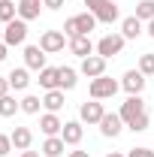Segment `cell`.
<instances>
[{
	"label": "cell",
	"instance_id": "1",
	"mask_svg": "<svg viewBox=\"0 0 154 157\" xmlns=\"http://www.w3.org/2000/svg\"><path fill=\"white\" fill-rule=\"evenodd\" d=\"M124 42H127V39L121 36V33H106V36L97 42V55L109 60V58H115V55L124 52Z\"/></svg>",
	"mask_w": 154,
	"mask_h": 157
},
{
	"label": "cell",
	"instance_id": "2",
	"mask_svg": "<svg viewBox=\"0 0 154 157\" xmlns=\"http://www.w3.org/2000/svg\"><path fill=\"white\" fill-rule=\"evenodd\" d=\"M64 45H70V39H67L64 30H45L39 36V48L45 55H58V52H64Z\"/></svg>",
	"mask_w": 154,
	"mask_h": 157
},
{
	"label": "cell",
	"instance_id": "3",
	"mask_svg": "<svg viewBox=\"0 0 154 157\" xmlns=\"http://www.w3.org/2000/svg\"><path fill=\"white\" fill-rule=\"evenodd\" d=\"M118 85L115 78H109V76H100V78H91V100H109V97H115L118 94Z\"/></svg>",
	"mask_w": 154,
	"mask_h": 157
},
{
	"label": "cell",
	"instance_id": "4",
	"mask_svg": "<svg viewBox=\"0 0 154 157\" xmlns=\"http://www.w3.org/2000/svg\"><path fill=\"white\" fill-rule=\"evenodd\" d=\"M24 39H27V21H9L6 24V30H3V42L6 45H24Z\"/></svg>",
	"mask_w": 154,
	"mask_h": 157
},
{
	"label": "cell",
	"instance_id": "5",
	"mask_svg": "<svg viewBox=\"0 0 154 157\" xmlns=\"http://www.w3.org/2000/svg\"><path fill=\"white\" fill-rule=\"evenodd\" d=\"M142 112H145V103H142V97H139V94H133V97H127L124 103H121V112H118V115H121V121H124V124H130V121H136Z\"/></svg>",
	"mask_w": 154,
	"mask_h": 157
},
{
	"label": "cell",
	"instance_id": "6",
	"mask_svg": "<svg viewBox=\"0 0 154 157\" xmlns=\"http://www.w3.org/2000/svg\"><path fill=\"white\" fill-rule=\"evenodd\" d=\"M103 115H106V109H103V103H100V100L82 103V109H79V121H82V124H100Z\"/></svg>",
	"mask_w": 154,
	"mask_h": 157
},
{
	"label": "cell",
	"instance_id": "7",
	"mask_svg": "<svg viewBox=\"0 0 154 157\" xmlns=\"http://www.w3.org/2000/svg\"><path fill=\"white\" fill-rule=\"evenodd\" d=\"M82 76H88V78H100V76H106V58H100V55H91V58H82Z\"/></svg>",
	"mask_w": 154,
	"mask_h": 157
},
{
	"label": "cell",
	"instance_id": "8",
	"mask_svg": "<svg viewBox=\"0 0 154 157\" xmlns=\"http://www.w3.org/2000/svg\"><path fill=\"white\" fill-rule=\"evenodd\" d=\"M145 82H148V78L142 76L139 70H127V73H124V82H121V88L133 97V94H142V91H145Z\"/></svg>",
	"mask_w": 154,
	"mask_h": 157
},
{
	"label": "cell",
	"instance_id": "9",
	"mask_svg": "<svg viewBox=\"0 0 154 157\" xmlns=\"http://www.w3.org/2000/svg\"><path fill=\"white\" fill-rule=\"evenodd\" d=\"M121 130H124V121H121V115H115V112H106V115H103V121H100V133L115 139Z\"/></svg>",
	"mask_w": 154,
	"mask_h": 157
},
{
	"label": "cell",
	"instance_id": "10",
	"mask_svg": "<svg viewBox=\"0 0 154 157\" xmlns=\"http://www.w3.org/2000/svg\"><path fill=\"white\" fill-rule=\"evenodd\" d=\"M24 67L27 70H45V52L39 45H24Z\"/></svg>",
	"mask_w": 154,
	"mask_h": 157
},
{
	"label": "cell",
	"instance_id": "11",
	"mask_svg": "<svg viewBox=\"0 0 154 157\" xmlns=\"http://www.w3.org/2000/svg\"><path fill=\"white\" fill-rule=\"evenodd\" d=\"M39 88H45V91H58L60 88V67H45V70H39Z\"/></svg>",
	"mask_w": 154,
	"mask_h": 157
},
{
	"label": "cell",
	"instance_id": "12",
	"mask_svg": "<svg viewBox=\"0 0 154 157\" xmlns=\"http://www.w3.org/2000/svg\"><path fill=\"white\" fill-rule=\"evenodd\" d=\"M39 130L45 136H58L60 130H64V121L58 118V112H45V115L39 118Z\"/></svg>",
	"mask_w": 154,
	"mask_h": 157
},
{
	"label": "cell",
	"instance_id": "13",
	"mask_svg": "<svg viewBox=\"0 0 154 157\" xmlns=\"http://www.w3.org/2000/svg\"><path fill=\"white\" fill-rule=\"evenodd\" d=\"M94 15H97V21H100V24H112V21H118V18H121V9H118V3H115V0H106V3L97 9Z\"/></svg>",
	"mask_w": 154,
	"mask_h": 157
},
{
	"label": "cell",
	"instance_id": "14",
	"mask_svg": "<svg viewBox=\"0 0 154 157\" xmlns=\"http://www.w3.org/2000/svg\"><path fill=\"white\" fill-rule=\"evenodd\" d=\"M60 136L67 145H79L82 136H85V130H82V121H64V130H60Z\"/></svg>",
	"mask_w": 154,
	"mask_h": 157
},
{
	"label": "cell",
	"instance_id": "15",
	"mask_svg": "<svg viewBox=\"0 0 154 157\" xmlns=\"http://www.w3.org/2000/svg\"><path fill=\"white\" fill-rule=\"evenodd\" d=\"M9 139H12V148H18V151H27V148L33 145V133H30V127H15V130L9 133Z\"/></svg>",
	"mask_w": 154,
	"mask_h": 157
},
{
	"label": "cell",
	"instance_id": "16",
	"mask_svg": "<svg viewBox=\"0 0 154 157\" xmlns=\"http://www.w3.org/2000/svg\"><path fill=\"white\" fill-rule=\"evenodd\" d=\"M94 48H97V45L91 42V36H73V39H70V52L79 55V58H91Z\"/></svg>",
	"mask_w": 154,
	"mask_h": 157
},
{
	"label": "cell",
	"instance_id": "17",
	"mask_svg": "<svg viewBox=\"0 0 154 157\" xmlns=\"http://www.w3.org/2000/svg\"><path fill=\"white\" fill-rule=\"evenodd\" d=\"M39 9H42V0H18V18L21 21L39 18Z\"/></svg>",
	"mask_w": 154,
	"mask_h": 157
},
{
	"label": "cell",
	"instance_id": "18",
	"mask_svg": "<svg viewBox=\"0 0 154 157\" xmlns=\"http://www.w3.org/2000/svg\"><path fill=\"white\" fill-rule=\"evenodd\" d=\"M6 78H9V85H12L15 91H24V88L30 85V73H27V67H15Z\"/></svg>",
	"mask_w": 154,
	"mask_h": 157
},
{
	"label": "cell",
	"instance_id": "19",
	"mask_svg": "<svg viewBox=\"0 0 154 157\" xmlns=\"http://www.w3.org/2000/svg\"><path fill=\"white\" fill-rule=\"evenodd\" d=\"M64 136H45V142H42V154L45 157H60L64 154Z\"/></svg>",
	"mask_w": 154,
	"mask_h": 157
},
{
	"label": "cell",
	"instance_id": "20",
	"mask_svg": "<svg viewBox=\"0 0 154 157\" xmlns=\"http://www.w3.org/2000/svg\"><path fill=\"white\" fill-rule=\"evenodd\" d=\"M139 33H142V21L136 18V15H130V18L121 21V36L124 39H136Z\"/></svg>",
	"mask_w": 154,
	"mask_h": 157
},
{
	"label": "cell",
	"instance_id": "21",
	"mask_svg": "<svg viewBox=\"0 0 154 157\" xmlns=\"http://www.w3.org/2000/svg\"><path fill=\"white\" fill-rule=\"evenodd\" d=\"M42 106L48 109V112H60L64 109V91H45V97H42Z\"/></svg>",
	"mask_w": 154,
	"mask_h": 157
},
{
	"label": "cell",
	"instance_id": "22",
	"mask_svg": "<svg viewBox=\"0 0 154 157\" xmlns=\"http://www.w3.org/2000/svg\"><path fill=\"white\" fill-rule=\"evenodd\" d=\"M21 109V103L12 94H6V97H0V118H12L15 112Z\"/></svg>",
	"mask_w": 154,
	"mask_h": 157
},
{
	"label": "cell",
	"instance_id": "23",
	"mask_svg": "<svg viewBox=\"0 0 154 157\" xmlns=\"http://www.w3.org/2000/svg\"><path fill=\"white\" fill-rule=\"evenodd\" d=\"M76 21H79V36H88L97 27V15L94 12H82V15H76Z\"/></svg>",
	"mask_w": 154,
	"mask_h": 157
},
{
	"label": "cell",
	"instance_id": "24",
	"mask_svg": "<svg viewBox=\"0 0 154 157\" xmlns=\"http://www.w3.org/2000/svg\"><path fill=\"white\" fill-rule=\"evenodd\" d=\"M15 15H18V3L15 0H0V21L9 24V21H15Z\"/></svg>",
	"mask_w": 154,
	"mask_h": 157
},
{
	"label": "cell",
	"instance_id": "25",
	"mask_svg": "<svg viewBox=\"0 0 154 157\" xmlns=\"http://www.w3.org/2000/svg\"><path fill=\"white\" fill-rule=\"evenodd\" d=\"M76 76H79V73L73 70V67H60V91H73V88L79 85Z\"/></svg>",
	"mask_w": 154,
	"mask_h": 157
},
{
	"label": "cell",
	"instance_id": "26",
	"mask_svg": "<svg viewBox=\"0 0 154 157\" xmlns=\"http://www.w3.org/2000/svg\"><path fill=\"white\" fill-rule=\"evenodd\" d=\"M136 18L145 21V24L154 18V0H139V3H136Z\"/></svg>",
	"mask_w": 154,
	"mask_h": 157
},
{
	"label": "cell",
	"instance_id": "27",
	"mask_svg": "<svg viewBox=\"0 0 154 157\" xmlns=\"http://www.w3.org/2000/svg\"><path fill=\"white\" fill-rule=\"evenodd\" d=\"M39 106H42V100L33 97V94H27V97L21 100V112H27V115H37L39 112Z\"/></svg>",
	"mask_w": 154,
	"mask_h": 157
},
{
	"label": "cell",
	"instance_id": "28",
	"mask_svg": "<svg viewBox=\"0 0 154 157\" xmlns=\"http://www.w3.org/2000/svg\"><path fill=\"white\" fill-rule=\"evenodd\" d=\"M142 76H154V55L151 52H145L142 58H139V67H136Z\"/></svg>",
	"mask_w": 154,
	"mask_h": 157
},
{
	"label": "cell",
	"instance_id": "29",
	"mask_svg": "<svg viewBox=\"0 0 154 157\" xmlns=\"http://www.w3.org/2000/svg\"><path fill=\"white\" fill-rule=\"evenodd\" d=\"M127 127H130L133 133H142V130H148V112H142V115L136 118V121H130Z\"/></svg>",
	"mask_w": 154,
	"mask_h": 157
},
{
	"label": "cell",
	"instance_id": "30",
	"mask_svg": "<svg viewBox=\"0 0 154 157\" xmlns=\"http://www.w3.org/2000/svg\"><path fill=\"white\" fill-rule=\"evenodd\" d=\"M9 151H12V139H9V136H3V133H0V157H6V154H9Z\"/></svg>",
	"mask_w": 154,
	"mask_h": 157
},
{
	"label": "cell",
	"instance_id": "31",
	"mask_svg": "<svg viewBox=\"0 0 154 157\" xmlns=\"http://www.w3.org/2000/svg\"><path fill=\"white\" fill-rule=\"evenodd\" d=\"M127 157H154V151H151V148H133Z\"/></svg>",
	"mask_w": 154,
	"mask_h": 157
},
{
	"label": "cell",
	"instance_id": "32",
	"mask_svg": "<svg viewBox=\"0 0 154 157\" xmlns=\"http://www.w3.org/2000/svg\"><path fill=\"white\" fill-rule=\"evenodd\" d=\"M106 0H85V6H88V12H97L100 6H103Z\"/></svg>",
	"mask_w": 154,
	"mask_h": 157
},
{
	"label": "cell",
	"instance_id": "33",
	"mask_svg": "<svg viewBox=\"0 0 154 157\" xmlns=\"http://www.w3.org/2000/svg\"><path fill=\"white\" fill-rule=\"evenodd\" d=\"M9 88H12V85H9V78L0 76V97H6V94H9Z\"/></svg>",
	"mask_w": 154,
	"mask_h": 157
},
{
	"label": "cell",
	"instance_id": "34",
	"mask_svg": "<svg viewBox=\"0 0 154 157\" xmlns=\"http://www.w3.org/2000/svg\"><path fill=\"white\" fill-rule=\"evenodd\" d=\"M42 6H45V9H60L64 0H42Z\"/></svg>",
	"mask_w": 154,
	"mask_h": 157
},
{
	"label": "cell",
	"instance_id": "35",
	"mask_svg": "<svg viewBox=\"0 0 154 157\" xmlns=\"http://www.w3.org/2000/svg\"><path fill=\"white\" fill-rule=\"evenodd\" d=\"M6 48H9V45H6V42H0V63L6 60Z\"/></svg>",
	"mask_w": 154,
	"mask_h": 157
},
{
	"label": "cell",
	"instance_id": "36",
	"mask_svg": "<svg viewBox=\"0 0 154 157\" xmlns=\"http://www.w3.org/2000/svg\"><path fill=\"white\" fill-rule=\"evenodd\" d=\"M21 157H39V151H30L27 148V151H21Z\"/></svg>",
	"mask_w": 154,
	"mask_h": 157
},
{
	"label": "cell",
	"instance_id": "37",
	"mask_svg": "<svg viewBox=\"0 0 154 157\" xmlns=\"http://www.w3.org/2000/svg\"><path fill=\"white\" fill-rule=\"evenodd\" d=\"M145 30H148V36H151V39H154V18H151V21H148V27H145Z\"/></svg>",
	"mask_w": 154,
	"mask_h": 157
},
{
	"label": "cell",
	"instance_id": "38",
	"mask_svg": "<svg viewBox=\"0 0 154 157\" xmlns=\"http://www.w3.org/2000/svg\"><path fill=\"white\" fill-rule=\"evenodd\" d=\"M70 157H91L88 151H70Z\"/></svg>",
	"mask_w": 154,
	"mask_h": 157
},
{
	"label": "cell",
	"instance_id": "39",
	"mask_svg": "<svg viewBox=\"0 0 154 157\" xmlns=\"http://www.w3.org/2000/svg\"><path fill=\"white\" fill-rule=\"evenodd\" d=\"M106 157H124V154H121V151H109Z\"/></svg>",
	"mask_w": 154,
	"mask_h": 157
}]
</instances>
